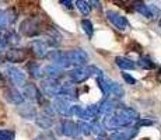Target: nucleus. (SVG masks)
Here are the masks:
<instances>
[{
    "label": "nucleus",
    "instance_id": "1",
    "mask_svg": "<svg viewBox=\"0 0 161 140\" xmlns=\"http://www.w3.org/2000/svg\"><path fill=\"white\" fill-rule=\"evenodd\" d=\"M137 119V114H136L130 108H119V109L114 111L112 114L107 115L105 119V127L107 129H119V127L130 126L133 120Z\"/></svg>",
    "mask_w": 161,
    "mask_h": 140
},
{
    "label": "nucleus",
    "instance_id": "2",
    "mask_svg": "<svg viewBox=\"0 0 161 140\" xmlns=\"http://www.w3.org/2000/svg\"><path fill=\"white\" fill-rule=\"evenodd\" d=\"M20 32L25 36H36L42 32V23L39 18L30 17L20 24Z\"/></svg>",
    "mask_w": 161,
    "mask_h": 140
},
{
    "label": "nucleus",
    "instance_id": "3",
    "mask_svg": "<svg viewBox=\"0 0 161 140\" xmlns=\"http://www.w3.org/2000/svg\"><path fill=\"white\" fill-rule=\"evenodd\" d=\"M6 60L10 63H21V62L27 60L28 58V51L24 48H10L7 52L4 53Z\"/></svg>",
    "mask_w": 161,
    "mask_h": 140
},
{
    "label": "nucleus",
    "instance_id": "4",
    "mask_svg": "<svg viewBox=\"0 0 161 140\" xmlns=\"http://www.w3.org/2000/svg\"><path fill=\"white\" fill-rule=\"evenodd\" d=\"M67 60L70 64H84L88 60V56L84 51H80V49H73V51L64 52Z\"/></svg>",
    "mask_w": 161,
    "mask_h": 140
},
{
    "label": "nucleus",
    "instance_id": "5",
    "mask_svg": "<svg viewBox=\"0 0 161 140\" xmlns=\"http://www.w3.org/2000/svg\"><path fill=\"white\" fill-rule=\"evenodd\" d=\"M6 71H7L8 79L13 84H15V86H24L25 84V73H23V70L17 69L14 66H8Z\"/></svg>",
    "mask_w": 161,
    "mask_h": 140
},
{
    "label": "nucleus",
    "instance_id": "6",
    "mask_svg": "<svg viewBox=\"0 0 161 140\" xmlns=\"http://www.w3.org/2000/svg\"><path fill=\"white\" fill-rule=\"evenodd\" d=\"M24 95H25L31 101H36L39 104H42V94L39 91V88L35 84H24Z\"/></svg>",
    "mask_w": 161,
    "mask_h": 140
},
{
    "label": "nucleus",
    "instance_id": "7",
    "mask_svg": "<svg viewBox=\"0 0 161 140\" xmlns=\"http://www.w3.org/2000/svg\"><path fill=\"white\" fill-rule=\"evenodd\" d=\"M4 97L10 104H14V105H21L24 102V97L21 95V92L18 91L17 88H14V87H8V88H6Z\"/></svg>",
    "mask_w": 161,
    "mask_h": 140
},
{
    "label": "nucleus",
    "instance_id": "8",
    "mask_svg": "<svg viewBox=\"0 0 161 140\" xmlns=\"http://www.w3.org/2000/svg\"><path fill=\"white\" fill-rule=\"evenodd\" d=\"M60 129L64 136H70V137H77L80 133L79 125L72 122V120H63V122L60 123Z\"/></svg>",
    "mask_w": 161,
    "mask_h": 140
},
{
    "label": "nucleus",
    "instance_id": "9",
    "mask_svg": "<svg viewBox=\"0 0 161 140\" xmlns=\"http://www.w3.org/2000/svg\"><path fill=\"white\" fill-rule=\"evenodd\" d=\"M107 17L109 18V21L118 28V30H125V28L129 25L128 20H126L125 17H122V15H119L118 13H115V11H108Z\"/></svg>",
    "mask_w": 161,
    "mask_h": 140
},
{
    "label": "nucleus",
    "instance_id": "10",
    "mask_svg": "<svg viewBox=\"0 0 161 140\" xmlns=\"http://www.w3.org/2000/svg\"><path fill=\"white\" fill-rule=\"evenodd\" d=\"M18 115L24 119H34L36 118V109L32 104H21L18 107Z\"/></svg>",
    "mask_w": 161,
    "mask_h": 140
},
{
    "label": "nucleus",
    "instance_id": "11",
    "mask_svg": "<svg viewBox=\"0 0 161 140\" xmlns=\"http://www.w3.org/2000/svg\"><path fill=\"white\" fill-rule=\"evenodd\" d=\"M136 133H137L136 127H132V129H128V130H120V132L112 133L109 140H130Z\"/></svg>",
    "mask_w": 161,
    "mask_h": 140
},
{
    "label": "nucleus",
    "instance_id": "12",
    "mask_svg": "<svg viewBox=\"0 0 161 140\" xmlns=\"http://www.w3.org/2000/svg\"><path fill=\"white\" fill-rule=\"evenodd\" d=\"M42 90H44V92L46 95H58L59 94V88L60 87L58 86L56 83H55V80H45V81H42Z\"/></svg>",
    "mask_w": 161,
    "mask_h": 140
},
{
    "label": "nucleus",
    "instance_id": "13",
    "mask_svg": "<svg viewBox=\"0 0 161 140\" xmlns=\"http://www.w3.org/2000/svg\"><path fill=\"white\" fill-rule=\"evenodd\" d=\"M90 74H91L90 73V67H77V69H74L70 73V76H72V79L74 81L80 83V81H84Z\"/></svg>",
    "mask_w": 161,
    "mask_h": 140
},
{
    "label": "nucleus",
    "instance_id": "14",
    "mask_svg": "<svg viewBox=\"0 0 161 140\" xmlns=\"http://www.w3.org/2000/svg\"><path fill=\"white\" fill-rule=\"evenodd\" d=\"M31 51H32L34 55H36L38 58H44L46 56V43L42 42V41H32L31 42Z\"/></svg>",
    "mask_w": 161,
    "mask_h": 140
},
{
    "label": "nucleus",
    "instance_id": "15",
    "mask_svg": "<svg viewBox=\"0 0 161 140\" xmlns=\"http://www.w3.org/2000/svg\"><path fill=\"white\" fill-rule=\"evenodd\" d=\"M55 108H56L58 112H60V114H64V115H69L70 114V105H69V101L62 97L56 98V101H55Z\"/></svg>",
    "mask_w": 161,
    "mask_h": 140
},
{
    "label": "nucleus",
    "instance_id": "16",
    "mask_svg": "<svg viewBox=\"0 0 161 140\" xmlns=\"http://www.w3.org/2000/svg\"><path fill=\"white\" fill-rule=\"evenodd\" d=\"M115 62H116L118 66L123 70H130V69H135L136 67L135 62L130 60V59H128V58H122V56H118L115 59Z\"/></svg>",
    "mask_w": 161,
    "mask_h": 140
},
{
    "label": "nucleus",
    "instance_id": "17",
    "mask_svg": "<svg viewBox=\"0 0 161 140\" xmlns=\"http://www.w3.org/2000/svg\"><path fill=\"white\" fill-rule=\"evenodd\" d=\"M44 71H45L46 76H48L51 80L58 79V77L62 74V69L59 66H56V64H48V66L44 69Z\"/></svg>",
    "mask_w": 161,
    "mask_h": 140
},
{
    "label": "nucleus",
    "instance_id": "18",
    "mask_svg": "<svg viewBox=\"0 0 161 140\" xmlns=\"http://www.w3.org/2000/svg\"><path fill=\"white\" fill-rule=\"evenodd\" d=\"M36 125L42 129H49L52 126V118L49 115H41V116H36Z\"/></svg>",
    "mask_w": 161,
    "mask_h": 140
},
{
    "label": "nucleus",
    "instance_id": "19",
    "mask_svg": "<svg viewBox=\"0 0 161 140\" xmlns=\"http://www.w3.org/2000/svg\"><path fill=\"white\" fill-rule=\"evenodd\" d=\"M27 69H28L30 74L34 77V79H39V77L42 76L41 67H39V64L35 63V62H30V63L27 64Z\"/></svg>",
    "mask_w": 161,
    "mask_h": 140
},
{
    "label": "nucleus",
    "instance_id": "20",
    "mask_svg": "<svg viewBox=\"0 0 161 140\" xmlns=\"http://www.w3.org/2000/svg\"><path fill=\"white\" fill-rule=\"evenodd\" d=\"M135 8L142 15H144V17H147V18H150L151 15H153V11H151L150 6H146L144 3H135Z\"/></svg>",
    "mask_w": 161,
    "mask_h": 140
},
{
    "label": "nucleus",
    "instance_id": "21",
    "mask_svg": "<svg viewBox=\"0 0 161 140\" xmlns=\"http://www.w3.org/2000/svg\"><path fill=\"white\" fill-rule=\"evenodd\" d=\"M4 35H6V39H7V45H17L20 42V36L13 30H8Z\"/></svg>",
    "mask_w": 161,
    "mask_h": 140
},
{
    "label": "nucleus",
    "instance_id": "22",
    "mask_svg": "<svg viewBox=\"0 0 161 140\" xmlns=\"http://www.w3.org/2000/svg\"><path fill=\"white\" fill-rule=\"evenodd\" d=\"M77 4V8H79L80 11H81L84 15H87L90 11H91V6H90V2H84V0H79V2H76Z\"/></svg>",
    "mask_w": 161,
    "mask_h": 140
},
{
    "label": "nucleus",
    "instance_id": "23",
    "mask_svg": "<svg viewBox=\"0 0 161 140\" xmlns=\"http://www.w3.org/2000/svg\"><path fill=\"white\" fill-rule=\"evenodd\" d=\"M81 27H83V30H84V32L88 35V38H91L92 34H94V27H92V24L90 23L88 20H83L81 21Z\"/></svg>",
    "mask_w": 161,
    "mask_h": 140
},
{
    "label": "nucleus",
    "instance_id": "24",
    "mask_svg": "<svg viewBox=\"0 0 161 140\" xmlns=\"http://www.w3.org/2000/svg\"><path fill=\"white\" fill-rule=\"evenodd\" d=\"M15 133L13 130L7 129H0V140H14Z\"/></svg>",
    "mask_w": 161,
    "mask_h": 140
},
{
    "label": "nucleus",
    "instance_id": "25",
    "mask_svg": "<svg viewBox=\"0 0 161 140\" xmlns=\"http://www.w3.org/2000/svg\"><path fill=\"white\" fill-rule=\"evenodd\" d=\"M139 64H140L143 69H153V67H154V63L148 58H140V60H139Z\"/></svg>",
    "mask_w": 161,
    "mask_h": 140
},
{
    "label": "nucleus",
    "instance_id": "26",
    "mask_svg": "<svg viewBox=\"0 0 161 140\" xmlns=\"http://www.w3.org/2000/svg\"><path fill=\"white\" fill-rule=\"evenodd\" d=\"M79 129H80V132H81L83 135H90V133H91V125H88V123L80 122L79 123Z\"/></svg>",
    "mask_w": 161,
    "mask_h": 140
},
{
    "label": "nucleus",
    "instance_id": "27",
    "mask_svg": "<svg viewBox=\"0 0 161 140\" xmlns=\"http://www.w3.org/2000/svg\"><path fill=\"white\" fill-rule=\"evenodd\" d=\"M7 15H6V11L0 10V30H4L7 27Z\"/></svg>",
    "mask_w": 161,
    "mask_h": 140
},
{
    "label": "nucleus",
    "instance_id": "28",
    "mask_svg": "<svg viewBox=\"0 0 161 140\" xmlns=\"http://www.w3.org/2000/svg\"><path fill=\"white\" fill-rule=\"evenodd\" d=\"M91 132L97 133L98 136H104L105 135V130H103V127H101V125H98V123H94V125L91 126Z\"/></svg>",
    "mask_w": 161,
    "mask_h": 140
},
{
    "label": "nucleus",
    "instance_id": "29",
    "mask_svg": "<svg viewBox=\"0 0 161 140\" xmlns=\"http://www.w3.org/2000/svg\"><path fill=\"white\" fill-rule=\"evenodd\" d=\"M7 39H6V35L0 31V49L2 48H7Z\"/></svg>",
    "mask_w": 161,
    "mask_h": 140
},
{
    "label": "nucleus",
    "instance_id": "30",
    "mask_svg": "<svg viewBox=\"0 0 161 140\" xmlns=\"http://www.w3.org/2000/svg\"><path fill=\"white\" fill-rule=\"evenodd\" d=\"M122 76H123V79H125L126 80V81H128L129 84H136V80L135 79H133V77L132 76H129V74L128 73H123L122 74Z\"/></svg>",
    "mask_w": 161,
    "mask_h": 140
},
{
    "label": "nucleus",
    "instance_id": "31",
    "mask_svg": "<svg viewBox=\"0 0 161 140\" xmlns=\"http://www.w3.org/2000/svg\"><path fill=\"white\" fill-rule=\"evenodd\" d=\"M62 4H64V7L66 8H72L73 7V2H67V0H64V2H62Z\"/></svg>",
    "mask_w": 161,
    "mask_h": 140
},
{
    "label": "nucleus",
    "instance_id": "32",
    "mask_svg": "<svg viewBox=\"0 0 161 140\" xmlns=\"http://www.w3.org/2000/svg\"><path fill=\"white\" fill-rule=\"evenodd\" d=\"M4 60H6V56H4V53L2 52V49H0V64L4 63Z\"/></svg>",
    "mask_w": 161,
    "mask_h": 140
},
{
    "label": "nucleus",
    "instance_id": "33",
    "mask_svg": "<svg viewBox=\"0 0 161 140\" xmlns=\"http://www.w3.org/2000/svg\"><path fill=\"white\" fill-rule=\"evenodd\" d=\"M140 125H153V120H140Z\"/></svg>",
    "mask_w": 161,
    "mask_h": 140
},
{
    "label": "nucleus",
    "instance_id": "34",
    "mask_svg": "<svg viewBox=\"0 0 161 140\" xmlns=\"http://www.w3.org/2000/svg\"><path fill=\"white\" fill-rule=\"evenodd\" d=\"M4 86V77H3V74L0 73V87Z\"/></svg>",
    "mask_w": 161,
    "mask_h": 140
},
{
    "label": "nucleus",
    "instance_id": "35",
    "mask_svg": "<svg viewBox=\"0 0 161 140\" xmlns=\"http://www.w3.org/2000/svg\"><path fill=\"white\" fill-rule=\"evenodd\" d=\"M34 140H45V137H44V136H38V137H35Z\"/></svg>",
    "mask_w": 161,
    "mask_h": 140
},
{
    "label": "nucleus",
    "instance_id": "36",
    "mask_svg": "<svg viewBox=\"0 0 161 140\" xmlns=\"http://www.w3.org/2000/svg\"><path fill=\"white\" fill-rule=\"evenodd\" d=\"M97 140H104V139H101V137H98V139H97Z\"/></svg>",
    "mask_w": 161,
    "mask_h": 140
}]
</instances>
